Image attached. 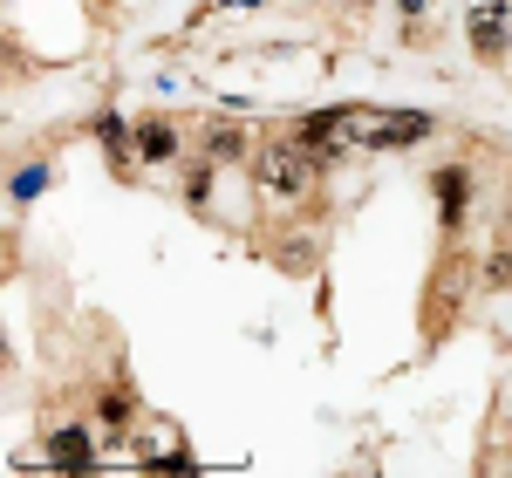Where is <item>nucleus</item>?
<instances>
[{
	"instance_id": "nucleus-7",
	"label": "nucleus",
	"mask_w": 512,
	"mask_h": 478,
	"mask_svg": "<svg viewBox=\"0 0 512 478\" xmlns=\"http://www.w3.org/2000/svg\"><path fill=\"white\" fill-rule=\"evenodd\" d=\"M335 123H349V110H315V117L301 123V137H308V144H321V137H328Z\"/></svg>"
},
{
	"instance_id": "nucleus-8",
	"label": "nucleus",
	"mask_w": 512,
	"mask_h": 478,
	"mask_svg": "<svg viewBox=\"0 0 512 478\" xmlns=\"http://www.w3.org/2000/svg\"><path fill=\"white\" fill-rule=\"evenodd\" d=\"M103 144H110V158H130V137H123V117H103Z\"/></svg>"
},
{
	"instance_id": "nucleus-2",
	"label": "nucleus",
	"mask_w": 512,
	"mask_h": 478,
	"mask_svg": "<svg viewBox=\"0 0 512 478\" xmlns=\"http://www.w3.org/2000/svg\"><path fill=\"white\" fill-rule=\"evenodd\" d=\"M431 192H437V219H444V226H458V219H465V205H472V171H465V164H444V171L431 178Z\"/></svg>"
},
{
	"instance_id": "nucleus-4",
	"label": "nucleus",
	"mask_w": 512,
	"mask_h": 478,
	"mask_svg": "<svg viewBox=\"0 0 512 478\" xmlns=\"http://www.w3.org/2000/svg\"><path fill=\"white\" fill-rule=\"evenodd\" d=\"M260 178H267L274 192H301V185H308V171H301V158H294V151H267Z\"/></svg>"
},
{
	"instance_id": "nucleus-13",
	"label": "nucleus",
	"mask_w": 512,
	"mask_h": 478,
	"mask_svg": "<svg viewBox=\"0 0 512 478\" xmlns=\"http://www.w3.org/2000/svg\"><path fill=\"white\" fill-rule=\"evenodd\" d=\"M219 7H260V0H219Z\"/></svg>"
},
{
	"instance_id": "nucleus-11",
	"label": "nucleus",
	"mask_w": 512,
	"mask_h": 478,
	"mask_svg": "<svg viewBox=\"0 0 512 478\" xmlns=\"http://www.w3.org/2000/svg\"><path fill=\"white\" fill-rule=\"evenodd\" d=\"M212 158H239V130H212Z\"/></svg>"
},
{
	"instance_id": "nucleus-10",
	"label": "nucleus",
	"mask_w": 512,
	"mask_h": 478,
	"mask_svg": "<svg viewBox=\"0 0 512 478\" xmlns=\"http://www.w3.org/2000/svg\"><path fill=\"white\" fill-rule=\"evenodd\" d=\"M103 417L123 424V417H130V390H110V397H103Z\"/></svg>"
},
{
	"instance_id": "nucleus-5",
	"label": "nucleus",
	"mask_w": 512,
	"mask_h": 478,
	"mask_svg": "<svg viewBox=\"0 0 512 478\" xmlns=\"http://www.w3.org/2000/svg\"><path fill=\"white\" fill-rule=\"evenodd\" d=\"M48 458H55L62 472H82V465L96 458V444H89V431H55V444H48Z\"/></svg>"
},
{
	"instance_id": "nucleus-9",
	"label": "nucleus",
	"mask_w": 512,
	"mask_h": 478,
	"mask_svg": "<svg viewBox=\"0 0 512 478\" xmlns=\"http://www.w3.org/2000/svg\"><path fill=\"white\" fill-rule=\"evenodd\" d=\"M41 185H48V171H41V164H35V171H21V178H14V199L28 205V199H35V192H41Z\"/></svg>"
},
{
	"instance_id": "nucleus-6",
	"label": "nucleus",
	"mask_w": 512,
	"mask_h": 478,
	"mask_svg": "<svg viewBox=\"0 0 512 478\" xmlns=\"http://www.w3.org/2000/svg\"><path fill=\"white\" fill-rule=\"evenodd\" d=\"M137 144H144V158H171V151H178V137H171V130H164V123H144V137H137Z\"/></svg>"
},
{
	"instance_id": "nucleus-1",
	"label": "nucleus",
	"mask_w": 512,
	"mask_h": 478,
	"mask_svg": "<svg viewBox=\"0 0 512 478\" xmlns=\"http://www.w3.org/2000/svg\"><path fill=\"white\" fill-rule=\"evenodd\" d=\"M506 41H512V0H485V7H472V48L478 55H506Z\"/></svg>"
},
{
	"instance_id": "nucleus-12",
	"label": "nucleus",
	"mask_w": 512,
	"mask_h": 478,
	"mask_svg": "<svg viewBox=\"0 0 512 478\" xmlns=\"http://www.w3.org/2000/svg\"><path fill=\"white\" fill-rule=\"evenodd\" d=\"M185 192H192V199H205V192H212V171H205V164H192V178H185Z\"/></svg>"
},
{
	"instance_id": "nucleus-3",
	"label": "nucleus",
	"mask_w": 512,
	"mask_h": 478,
	"mask_svg": "<svg viewBox=\"0 0 512 478\" xmlns=\"http://www.w3.org/2000/svg\"><path fill=\"white\" fill-rule=\"evenodd\" d=\"M417 137H431V117H424V110H410V117H383L376 130H362L369 151H396V144H417Z\"/></svg>"
}]
</instances>
